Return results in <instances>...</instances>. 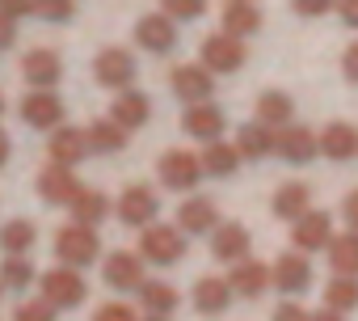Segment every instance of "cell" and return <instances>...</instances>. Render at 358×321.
<instances>
[{"label":"cell","instance_id":"44","mask_svg":"<svg viewBox=\"0 0 358 321\" xmlns=\"http://www.w3.org/2000/svg\"><path fill=\"white\" fill-rule=\"evenodd\" d=\"M341 72H345V81L358 85V43H350V47L341 51Z\"/></svg>","mask_w":358,"mask_h":321},{"label":"cell","instance_id":"51","mask_svg":"<svg viewBox=\"0 0 358 321\" xmlns=\"http://www.w3.org/2000/svg\"><path fill=\"white\" fill-rule=\"evenodd\" d=\"M0 292H5V287H0Z\"/></svg>","mask_w":358,"mask_h":321},{"label":"cell","instance_id":"36","mask_svg":"<svg viewBox=\"0 0 358 321\" xmlns=\"http://www.w3.org/2000/svg\"><path fill=\"white\" fill-rule=\"evenodd\" d=\"M30 283H34V262L30 258H5V262H0V287L26 292Z\"/></svg>","mask_w":358,"mask_h":321},{"label":"cell","instance_id":"37","mask_svg":"<svg viewBox=\"0 0 358 321\" xmlns=\"http://www.w3.org/2000/svg\"><path fill=\"white\" fill-rule=\"evenodd\" d=\"M160 13H164L169 22H194V18L207 13V5H203V0H169Z\"/></svg>","mask_w":358,"mask_h":321},{"label":"cell","instance_id":"15","mask_svg":"<svg viewBox=\"0 0 358 321\" xmlns=\"http://www.w3.org/2000/svg\"><path fill=\"white\" fill-rule=\"evenodd\" d=\"M220 224H224V220H220V207H215V199H207V195H190L182 207H177V228L190 233V237L215 233Z\"/></svg>","mask_w":358,"mask_h":321},{"label":"cell","instance_id":"21","mask_svg":"<svg viewBox=\"0 0 358 321\" xmlns=\"http://www.w3.org/2000/svg\"><path fill=\"white\" fill-rule=\"evenodd\" d=\"M257 123L270 127V131H287V127H295V102H291V93H282V89H266V93L257 97Z\"/></svg>","mask_w":358,"mask_h":321},{"label":"cell","instance_id":"43","mask_svg":"<svg viewBox=\"0 0 358 321\" xmlns=\"http://www.w3.org/2000/svg\"><path fill=\"white\" fill-rule=\"evenodd\" d=\"M341 220L350 224V233H358V191H350L341 199Z\"/></svg>","mask_w":358,"mask_h":321},{"label":"cell","instance_id":"23","mask_svg":"<svg viewBox=\"0 0 358 321\" xmlns=\"http://www.w3.org/2000/svg\"><path fill=\"white\" fill-rule=\"evenodd\" d=\"M228 283H232V292L236 296H245V300H257L270 283H274V271L266 266V262H257V258H249V262H241V266H232V275H228Z\"/></svg>","mask_w":358,"mask_h":321},{"label":"cell","instance_id":"14","mask_svg":"<svg viewBox=\"0 0 358 321\" xmlns=\"http://www.w3.org/2000/svg\"><path fill=\"white\" fill-rule=\"evenodd\" d=\"M80 178L72 174V170H64V165H47L43 174H38V195H43V203H64V207H72L76 199H80Z\"/></svg>","mask_w":358,"mask_h":321},{"label":"cell","instance_id":"25","mask_svg":"<svg viewBox=\"0 0 358 321\" xmlns=\"http://www.w3.org/2000/svg\"><path fill=\"white\" fill-rule=\"evenodd\" d=\"M110 118H114L122 131H135V127H143V123L152 118V102H148V93H139V89H127V93H118V97H114V106H110Z\"/></svg>","mask_w":358,"mask_h":321},{"label":"cell","instance_id":"30","mask_svg":"<svg viewBox=\"0 0 358 321\" xmlns=\"http://www.w3.org/2000/svg\"><path fill=\"white\" fill-rule=\"evenodd\" d=\"M199 160H203V174H211V178H232L236 165H241V152H236V144L215 139V144H207V148L199 152Z\"/></svg>","mask_w":358,"mask_h":321},{"label":"cell","instance_id":"34","mask_svg":"<svg viewBox=\"0 0 358 321\" xmlns=\"http://www.w3.org/2000/svg\"><path fill=\"white\" fill-rule=\"evenodd\" d=\"M110 216V199L101 195V191H80V199L72 203V224H80V228H97L101 220Z\"/></svg>","mask_w":358,"mask_h":321},{"label":"cell","instance_id":"19","mask_svg":"<svg viewBox=\"0 0 358 321\" xmlns=\"http://www.w3.org/2000/svg\"><path fill=\"white\" fill-rule=\"evenodd\" d=\"M224 110L215 106V102H207V106H186V114H182V131L186 135H194V139H203V144H215L220 135H224Z\"/></svg>","mask_w":358,"mask_h":321},{"label":"cell","instance_id":"29","mask_svg":"<svg viewBox=\"0 0 358 321\" xmlns=\"http://www.w3.org/2000/svg\"><path fill=\"white\" fill-rule=\"evenodd\" d=\"M85 139H89V152H97V156H110V152L127 148V131L114 118H93L89 131H85Z\"/></svg>","mask_w":358,"mask_h":321},{"label":"cell","instance_id":"39","mask_svg":"<svg viewBox=\"0 0 358 321\" xmlns=\"http://www.w3.org/2000/svg\"><path fill=\"white\" fill-rule=\"evenodd\" d=\"M93 321H139V317H135V308H131V304L110 300V304H101V308L93 313Z\"/></svg>","mask_w":358,"mask_h":321},{"label":"cell","instance_id":"16","mask_svg":"<svg viewBox=\"0 0 358 321\" xmlns=\"http://www.w3.org/2000/svg\"><path fill=\"white\" fill-rule=\"evenodd\" d=\"M274 152L287 160V165H308V160H316V152H320V135L295 123V127L278 131V144H274Z\"/></svg>","mask_w":358,"mask_h":321},{"label":"cell","instance_id":"48","mask_svg":"<svg viewBox=\"0 0 358 321\" xmlns=\"http://www.w3.org/2000/svg\"><path fill=\"white\" fill-rule=\"evenodd\" d=\"M312 321H345V317H341V313H333V308H316V313H312Z\"/></svg>","mask_w":358,"mask_h":321},{"label":"cell","instance_id":"26","mask_svg":"<svg viewBox=\"0 0 358 321\" xmlns=\"http://www.w3.org/2000/svg\"><path fill=\"white\" fill-rule=\"evenodd\" d=\"M232 283L228 279H215V275H203L199 283H194V308L203 313V317H220L228 304H232Z\"/></svg>","mask_w":358,"mask_h":321},{"label":"cell","instance_id":"38","mask_svg":"<svg viewBox=\"0 0 358 321\" xmlns=\"http://www.w3.org/2000/svg\"><path fill=\"white\" fill-rule=\"evenodd\" d=\"M13 321H55V308L47 300H22L13 308Z\"/></svg>","mask_w":358,"mask_h":321},{"label":"cell","instance_id":"28","mask_svg":"<svg viewBox=\"0 0 358 321\" xmlns=\"http://www.w3.org/2000/svg\"><path fill=\"white\" fill-rule=\"evenodd\" d=\"M274 144H278V131L262 127L257 118H253V123H245V127L236 131V152H241V160H262V156H270V152H274Z\"/></svg>","mask_w":358,"mask_h":321},{"label":"cell","instance_id":"7","mask_svg":"<svg viewBox=\"0 0 358 321\" xmlns=\"http://www.w3.org/2000/svg\"><path fill=\"white\" fill-rule=\"evenodd\" d=\"M169 85H173V93L182 97L186 106H207L211 89H215V76L203 64H177L173 76H169Z\"/></svg>","mask_w":358,"mask_h":321},{"label":"cell","instance_id":"18","mask_svg":"<svg viewBox=\"0 0 358 321\" xmlns=\"http://www.w3.org/2000/svg\"><path fill=\"white\" fill-rule=\"evenodd\" d=\"M22 118L34 127V131H59L64 123V102L55 93H26L22 97Z\"/></svg>","mask_w":358,"mask_h":321},{"label":"cell","instance_id":"45","mask_svg":"<svg viewBox=\"0 0 358 321\" xmlns=\"http://www.w3.org/2000/svg\"><path fill=\"white\" fill-rule=\"evenodd\" d=\"M337 18H341L350 30H358V0H341V5H337Z\"/></svg>","mask_w":358,"mask_h":321},{"label":"cell","instance_id":"27","mask_svg":"<svg viewBox=\"0 0 358 321\" xmlns=\"http://www.w3.org/2000/svg\"><path fill=\"white\" fill-rule=\"evenodd\" d=\"M320 156H329V160H354L358 156V127L354 123H329L320 131Z\"/></svg>","mask_w":358,"mask_h":321},{"label":"cell","instance_id":"50","mask_svg":"<svg viewBox=\"0 0 358 321\" xmlns=\"http://www.w3.org/2000/svg\"><path fill=\"white\" fill-rule=\"evenodd\" d=\"M0 114H5V97H0Z\"/></svg>","mask_w":358,"mask_h":321},{"label":"cell","instance_id":"1","mask_svg":"<svg viewBox=\"0 0 358 321\" xmlns=\"http://www.w3.org/2000/svg\"><path fill=\"white\" fill-rule=\"evenodd\" d=\"M139 258L156 266H173L186 258V233L177 224H152L139 233Z\"/></svg>","mask_w":358,"mask_h":321},{"label":"cell","instance_id":"10","mask_svg":"<svg viewBox=\"0 0 358 321\" xmlns=\"http://www.w3.org/2000/svg\"><path fill=\"white\" fill-rule=\"evenodd\" d=\"M249 250H253V237H249V228L236 224V220H228V224H220V228L211 233V254H215L220 262H228V266L249 262Z\"/></svg>","mask_w":358,"mask_h":321},{"label":"cell","instance_id":"6","mask_svg":"<svg viewBox=\"0 0 358 321\" xmlns=\"http://www.w3.org/2000/svg\"><path fill=\"white\" fill-rule=\"evenodd\" d=\"M114 212H118V220L131 224V228H152V220H156V212H160V199H156V191H148L143 182H135V186H127V191L118 195Z\"/></svg>","mask_w":358,"mask_h":321},{"label":"cell","instance_id":"22","mask_svg":"<svg viewBox=\"0 0 358 321\" xmlns=\"http://www.w3.org/2000/svg\"><path fill=\"white\" fill-rule=\"evenodd\" d=\"M270 207H274L278 220H291V224H295V220H303V216L312 212V186H308V182H282V186L274 191V203H270Z\"/></svg>","mask_w":358,"mask_h":321},{"label":"cell","instance_id":"9","mask_svg":"<svg viewBox=\"0 0 358 321\" xmlns=\"http://www.w3.org/2000/svg\"><path fill=\"white\" fill-rule=\"evenodd\" d=\"M93 76L106 85V89H131V81H135V55L131 51H122V47H106L97 60H93Z\"/></svg>","mask_w":358,"mask_h":321},{"label":"cell","instance_id":"40","mask_svg":"<svg viewBox=\"0 0 358 321\" xmlns=\"http://www.w3.org/2000/svg\"><path fill=\"white\" fill-rule=\"evenodd\" d=\"M274 321H312V313H308L303 304H295V300H282V304L274 308Z\"/></svg>","mask_w":358,"mask_h":321},{"label":"cell","instance_id":"32","mask_svg":"<svg viewBox=\"0 0 358 321\" xmlns=\"http://www.w3.org/2000/svg\"><path fill=\"white\" fill-rule=\"evenodd\" d=\"M38 241V228H34V220H9L5 228H0V250H5L9 258H26L30 254V245Z\"/></svg>","mask_w":358,"mask_h":321},{"label":"cell","instance_id":"20","mask_svg":"<svg viewBox=\"0 0 358 321\" xmlns=\"http://www.w3.org/2000/svg\"><path fill=\"white\" fill-rule=\"evenodd\" d=\"M47 152H51V165L72 170V165H80V160L89 156V139H85L80 127H59V131H51Z\"/></svg>","mask_w":358,"mask_h":321},{"label":"cell","instance_id":"33","mask_svg":"<svg viewBox=\"0 0 358 321\" xmlns=\"http://www.w3.org/2000/svg\"><path fill=\"white\" fill-rule=\"evenodd\" d=\"M139 304L148 308V317H169L177 304H182V296L173 292V283H160V279H148L139 287Z\"/></svg>","mask_w":358,"mask_h":321},{"label":"cell","instance_id":"35","mask_svg":"<svg viewBox=\"0 0 358 321\" xmlns=\"http://www.w3.org/2000/svg\"><path fill=\"white\" fill-rule=\"evenodd\" d=\"M324 308H333V313H354L358 308V279H345V275H333L329 283H324Z\"/></svg>","mask_w":358,"mask_h":321},{"label":"cell","instance_id":"42","mask_svg":"<svg viewBox=\"0 0 358 321\" xmlns=\"http://www.w3.org/2000/svg\"><path fill=\"white\" fill-rule=\"evenodd\" d=\"M337 5H329V0H295V13L299 18H324V13H333Z\"/></svg>","mask_w":358,"mask_h":321},{"label":"cell","instance_id":"17","mask_svg":"<svg viewBox=\"0 0 358 321\" xmlns=\"http://www.w3.org/2000/svg\"><path fill=\"white\" fill-rule=\"evenodd\" d=\"M22 76H26V85H30L34 93H51V85L64 76V64H59L55 51L38 47V51H30V55L22 60Z\"/></svg>","mask_w":358,"mask_h":321},{"label":"cell","instance_id":"4","mask_svg":"<svg viewBox=\"0 0 358 321\" xmlns=\"http://www.w3.org/2000/svg\"><path fill=\"white\" fill-rule=\"evenodd\" d=\"M38 287H43V300H47L51 308H76V304L85 300V292H89L85 275L72 271V266H55V271H47V275L38 279Z\"/></svg>","mask_w":358,"mask_h":321},{"label":"cell","instance_id":"5","mask_svg":"<svg viewBox=\"0 0 358 321\" xmlns=\"http://www.w3.org/2000/svg\"><path fill=\"white\" fill-rule=\"evenodd\" d=\"M156 174H160V182H164L169 191H194L199 178H203V160H199L194 152H186V148H169V152L160 156Z\"/></svg>","mask_w":358,"mask_h":321},{"label":"cell","instance_id":"12","mask_svg":"<svg viewBox=\"0 0 358 321\" xmlns=\"http://www.w3.org/2000/svg\"><path fill=\"white\" fill-rule=\"evenodd\" d=\"M274 287L278 292H287V296H299V292H308L312 287V262H308V254H295V250H287V254H278L274 258Z\"/></svg>","mask_w":358,"mask_h":321},{"label":"cell","instance_id":"46","mask_svg":"<svg viewBox=\"0 0 358 321\" xmlns=\"http://www.w3.org/2000/svg\"><path fill=\"white\" fill-rule=\"evenodd\" d=\"M13 39H17V22H9L5 13H0V51H9Z\"/></svg>","mask_w":358,"mask_h":321},{"label":"cell","instance_id":"31","mask_svg":"<svg viewBox=\"0 0 358 321\" xmlns=\"http://www.w3.org/2000/svg\"><path fill=\"white\" fill-rule=\"evenodd\" d=\"M324 254H329L333 275L358 279V233H341V237H333V245H329Z\"/></svg>","mask_w":358,"mask_h":321},{"label":"cell","instance_id":"49","mask_svg":"<svg viewBox=\"0 0 358 321\" xmlns=\"http://www.w3.org/2000/svg\"><path fill=\"white\" fill-rule=\"evenodd\" d=\"M143 321H169V317H143Z\"/></svg>","mask_w":358,"mask_h":321},{"label":"cell","instance_id":"41","mask_svg":"<svg viewBox=\"0 0 358 321\" xmlns=\"http://www.w3.org/2000/svg\"><path fill=\"white\" fill-rule=\"evenodd\" d=\"M38 18L68 22V18H76V5H68V0H55V5H38Z\"/></svg>","mask_w":358,"mask_h":321},{"label":"cell","instance_id":"11","mask_svg":"<svg viewBox=\"0 0 358 321\" xmlns=\"http://www.w3.org/2000/svg\"><path fill=\"white\" fill-rule=\"evenodd\" d=\"M101 275H106V283L118 287V292H139V287L148 283V279H143V258L131 254V250H114V254L101 262Z\"/></svg>","mask_w":358,"mask_h":321},{"label":"cell","instance_id":"3","mask_svg":"<svg viewBox=\"0 0 358 321\" xmlns=\"http://www.w3.org/2000/svg\"><path fill=\"white\" fill-rule=\"evenodd\" d=\"M199 55H203V68H207L211 76L241 72V68H245V60H249L245 43H241V39H232V34H224V30H220V34H211V39H203Z\"/></svg>","mask_w":358,"mask_h":321},{"label":"cell","instance_id":"13","mask_svg":"<svg viewBox=\"0 0 358 321\" xmlns=\"http://www.w3.org/2000/svg\"><path fill=\"white\" fill-rule=\"evenodd\" d=\"M135 43L152 55H169L177 47V22H169L164 13H148L135 22Z\"/></svg>","mask_w":358,"mask_h":321},{"label":"cell","instance_id":"24","mask_svg":"<svg viewBox=\"0 0 358 321\" xmlns=\"http://www.w3.org/2000/svg\"><path fill=\"white\" fill-rule=\"evenodd\" d=\"M220 18H224V34H232V39H241V43L262 30V9L253 5V0H228Z\"/></svg>","mask_w":358,"mask_h":321},{"label":"cell","instance_id":"47","mask_svg":"<svg viewBox=\"0 0 358 321\" xmlns=\"http://www.w3.org/2000/svg\"><path fill=\"white\" fill-rule=\"evenodd\" d=\"M9 152H13V139H9V131H5V127H0V165L9 160Z\"/></svg>","mask_w":358,"mask_h":321},{"label":"cell","instance_id":"2","mask_svg":"<svg viewBox=\"0 0 358 321\" xmlns=\"http://www.w3.org/2000/svg\"><path fill=\"white\" fill-rule=\"evenodd\" d=\"M55 254H59V262H64V266L80 271V266H89V262H97V258H101V237H97V228L64 224V228H59V237H55Z\"/></svg>","mask_w":358,"mask_h":321},{"label":"cell","instance_id":"8","mask_svg":"<svg viewBox=\"0 0 358 321\" xmlns=\"http://www.w3.org/2000/svg\"><path fill=\"white\" fill-rule=\"evenodd\" d=\"M291 245H295V254L329 250V245H333V216L312 207L303 220H295V224H291Z\"/></svg>","mask_w":358,"mask_h":321}]
</instances>
